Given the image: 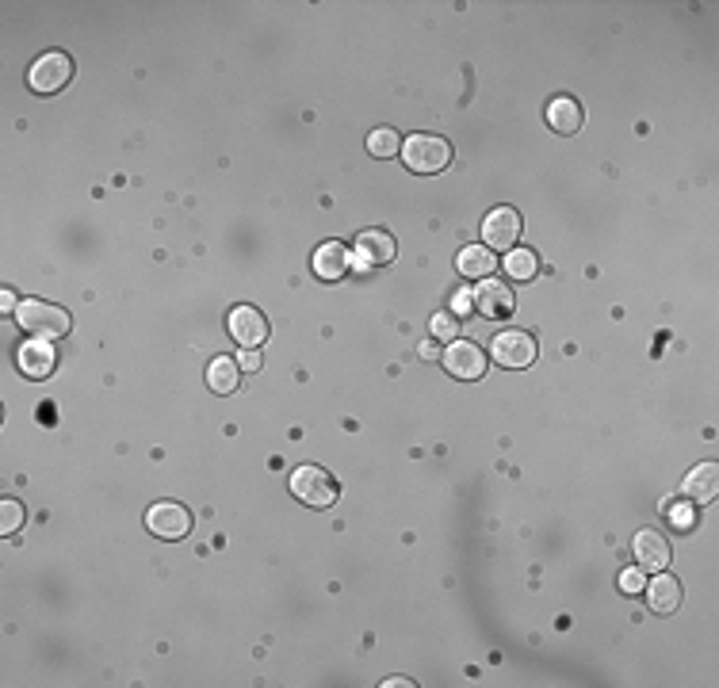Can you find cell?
<instances>
[{"mask_svg":"<svg viewBox=\"0 0 719 688\" xmlns=\"http://www.w3.org/2000/svg\"><path fill=\"white\" fill-rule=\"evenodd\" d=\"M494 268H498V260H494V253H486L482 245H471V249L459 253V272L467 280H486Z\"/></svg>","mask_w":719,"mask_h":688,"instance_id":"obj_19","label":"cell"},{"mask_svg":"<svg viewBox=\"0 0 719 688\" xmlns=\"http://www.w3.org/2000/svg\"><path fill=\"white\" fill-rule=\"evenodd\" d=\"M632 555L639 570H654V574H658V570H666V562H670V543H666V536H658L654 528H643L632 543Z\"/></svg>","mask_w":719,"mask_h":688,"instance_id":"obj_10","label":"cell"},{"mask_svg":"<svg viewBox=\"0 0 719 688\" xmlns=\"http://www.w3.org/2000/svg\"><path fill=\"white\" fill-rule=\"evenodd\" d=\"M444 367H448L456 379H482V375H486V356H482L479 344L448 341V348H444Z\"/></svg>","mask_w":719,"mask_h":688,"instance_id":"obj_8","label":"cell"},{"mask_svg":"<svg viewBox=\"0 0 719 688\" xmlns=\"http://www.w3.org/2000/svg\"><path fill=\"white\" fill-rule=\"evenodd\" d=\"M16 528H23V505L8 497V501H0V532L12 536Z\"/></svg>","mask_w":719,"mask_h":688,"instance_id":"obj_22","label":"cell"},{"mask_svg":"<svg viewBox=\"0 0 719 688\" xmlns=\"http://www.w3.org/2000/svg\"><path fill=\"white\" fill-rule=\"evenodd\" d=\"M547 123L559 134H574V130L582 127V108L574 100H567V96H559V100L547 104Z\"/></svg>","mask_w":719,"mask_h":688,"instance_id":"obj_18","label":"cell"},{"mask_svg":"<svg viewBox=\"0 0 719 688\" xmlns=\"http://www.w3.org/2000/svg\"><path fill=\"white\" fill-rule=\"evenodd\" d=\"M69 77H73V62H69L62 50H50V54H43L39 62L31 65V88L43 92V96L62 92V88L69 85Z\"/></svg>","mask_w":719,"mask_h":688,"instance_id":"obj_4","label":"cell"},{"mask_svg":"<svg viewBox=\"0 0 719 688\" xmlns=\"http://www.w3.org/2000/svg\"><path fill=\"white\" fill-rule=\"evenodd\" d=\"M398 257V245H394L391 234H383V230H364V234L356 237V253H352V264L356 268H383V264H391Z\"/></svg>","mask_w":719,"mask_h":688,"instance_id":"obj_5","label":"cell"},{"mask_svg":"<svg viewBox=\"0 0 719 688\" xmlns=\"http://www.w3.org/2000/svg\"><path fill=\"white\" fill-rule=\"evenodd\" d=\"M681 494H685L689 505H708V501H716V494H719V467L716 463H700V467H693V471L685 474Z\"/></svg>","mask_w":719,"mask_h":688,"instance_id":"obj_12","label":"cell"},{"mask_svg":"<svg viewBox=\"0 0 719 688\" xmlns=\"http://www.w3.org/2000/svg\"><path fill=\"white\" fill-rule=\"evenodd\" d=\"M16 322H20L23 333H31L35 341H58L69 333V314L62 306L43 299H23L16 306Z\"/></svg>","mask_w":719,"mask_h":688,"instance_id":"obj_1","label":"cell"},{"mask_svg":"<svg viewBox=\"0 0 719 688\" xmlns=\"http://www.w3.org/2000/svg\"><path fill=\"white\" fill-rule=\"evenodd\" d=\"M349 264H352V253L341 241H326V245H318V253H314V272L329 283L341 280V276L349 272Z\"/></svg>","mask_w":719,"mask_h":688,"instance_id":"obj_15","label":"cell"},{"mask_svg":"<svg viewBox=\"0 0 719 688\" xmlns=\"http://www.w3.org/2000/svg\"><path fill=\"white\" fill-rule=\"evenodd\" d=\"M494 360L502 367H528L536 360V341L528 333H498L494 337Z\"/></svg>","mask_w":719,"mask_h":688,"instance_id":"obj_11","label":"cell"},{"mask_svg":"<svg viewBox=\"0 0 719 688\" xmlns=\"http://www.w3.org/2000/svg\"><path fill=\"white\" fill-rule=\"evenodd\" d=\"M433 333H436V337H444V341H452V333H456V322H452L448 314H436V318H433Z\"/></svg>","mask_w":719,"mask_h":688,"instance_id":"obj_24","label":"cell"},{"mask_svg":"<svg viewBox=\"0 0 719 688\" xmlns=\"http://www.w3.org/2000/svg\"><path fill=\"white\" fill-rule=\"evenodd\" d=\"M402 161L421 176H433L452 161V146L444 138H436V134H414V138L402 142Z\"/></svg>","mask_w":719,"mask_h":688,"instance_id":"obj_2","label":"cell"},{"mask_svg":"<svg viewBox=\"0 0 719 688\" xmlns=\"http://www.w3.org/2000/svg\"><path fill=\"white\" fill-rule=\"evenodd\" d=\"M620 589H624V593H643V589H647V578H643V570H639V566H632V570H624V574H620Z\"/></svg>","mask_w":719,"mask_h":688,"instance_id":"obj_23","label":"cell"},{"mask_svg":"<svg viewBox=\"0 0 719 688\" xmlns=\"http://www.w3.org/2000/svg\"><path fill=\"white\" fill-rule=\"evenodd\" d=\"M238 383H241L238 360H230V356H215V360L207 364V387L215 390V394H234Z\"/></svg>","mask_w":719,"mask_h":688,"instance_id":"obj_16","label":"cell"},{"mask_svg":"<svg viewBox=\"0 0 719 688\" xmlns=\"http://www.w3.org/2000/svg\"><path fill=\"white\" fill-rule=\"evenodd\" d=\"M643 593H647V601H651L654 612H674L677 604H681V585H677L666 570H658V578H654Z\"/></svg>","mask_w":719,"mask_h":688,"instance_id":"obj_17","label":"cell"},{"mask_svg":"<svg viewBox=\"0 0 719 688\" xmlns=\"http://www.w3.org/2000/svg\"><path fill=\"white\" fill-rule=\"evenodd\" d=\"M291 494L306 501L310 509H329L337 501V482L322 467H299L291 474Z\"/></svg>","mask_w":719,"mask_h":688,"instance_id":"obj_3","label":"cell"},{"mask_svg":"<svg viewBox=\"0 0 719 688\" xmlns=\"http://www.w3.org/2000/svg\"><path fill=\"white\" fill-rule=\"evenodd\" d=\"M517 237H521V215L513 207H498L482 218V241L490 249H517Z\"/></svg>","mask_w":719,"mask_h":688,"instance_id":"obj_7","label":"cell"},{"mask_svg":"<svg viewBox=\"0 0 719 688\" xmlns=\"http://www.w3.org/2000/svg\"><path fill=\"white\" fill-rule=\"evenodd\" d=\"M670 513H674L677 524H689V513H685V509H670Z\"/></svg>","mask_w":719,"mask_h":688,"instance_id":"obj_27","label":"cell"},{"mask_svg":"<svg viewBox=\"0 0 719 688\" xmlns=\"http://www.w3.org/2000/svg\"><path fill=\"white\" fill-rule=\"evenodd\" d=\"M146 528L157 539H184L188 528H192V516L176 501H161V505H153L150 513H146Z\"/></svg>","mask_w":719,"mask_h":688,"instance_id":"obj_6","label":"cell"},{"mask_svg":"<svg viewBox=\"0 0 719 688\" xmlns=\"http://www.w3.org/2000/svg\"><path fill=\"white\" fill-rule=\"evenodd\" d=\"M475 310H479L482 318H505V314H513V287H505L498 280H486L475 287Z\"/></svg>","mask_w":719,"mask_h":688,"instance_id":"obj_13","label":"cell"},{"mask_svg":"<svg viewBox=\"0 0 719 688\" xmlns=\"http://www.w3.org/2000/svg\"><path fill=\"white\" fill-rule=\"evenodd\" d=\"M0 306H4V310H16L20 302H16V299H12V295H8V291H4V295H0Z\"/></svg>","mask_w":719,"mask_h":688,"instance_id":"obj_26","label":"cell"},{"mask_svg":"<svg viewBox=\"0 0 719 688\" xmlns=\"http://www.w3.org/2000/svg\"><path fill=\"white\" fill-rule=\"evenodd\" d=\"M226 325H230V337L245 344V348H257V344L268 341V322H264L261 310H253V306H234Z\"/></svg>","mask_w":719,"mask_h":688,"instance_id":"obj_9","label":"cell"},{"mask_svg":"<svg viewBox=\"0 0 719 688\" xmlns=\"http://www.w3.org/2000/svg\"><path fill=\"white\" fill-rule=\"evenodd\" d=\"M505 272H509L517 283L536 280V272H540V257H536L532 249H513V253L505 257Z\"/></svg>","mask_w":719,"mask_h":688,"instance_id":"obj_20","label":"cell"},{"mask_svg":"<svg viewBox=\"0 0 719 688\" xmlns=\"http://www.w3.org/2000/svg\"><path fill=\"white\" fill-rule=\"evenodd\" d=\"M368 150L375 153V157H394V153H402V138H398V130L379 127L368 134Z\"/></svg>","mask_w":719,"mask_h":688,"instance_id":"obj_21","label":"cell"},{"mask_svg":"<svg viewBox=\"0 0 719 688\" xmlns=\"http://www.w3.org/2000/svg\"><path fill=\"white\" fill-rule=\"evenodd\" d=\"M16 364L27 379H46V375H54V364H58V352H54V344L46 341H31V344H20V352H16Z\"/></svg>","mask_w":719,"mask_h":688,"instance_id":"obj_14","label":"cell"},{"mask_svg":"<svg viewBox=\"0 0 719 688\" xmlns=\"http://www.w3.org/2000/svg\"><path fill=\"white\" fill-rule=\"evenodd\" d=\"M238 367L241 371H257V367H261V352H257V348H245L238 356Z\"/></svg>","mask_w":719,"mask_h":688,"instance_id":"obj_25","label":"cell"}]
</instances>
